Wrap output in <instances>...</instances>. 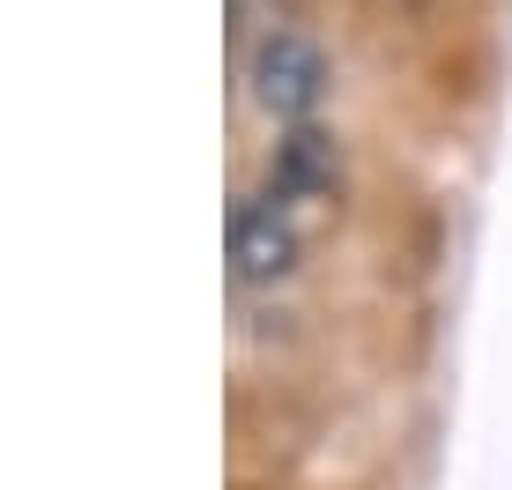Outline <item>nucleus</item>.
Wrapping results in <instances>:
<instances>
[{"mask_svg": "<svg viewBox=\"0 0 512 490\" xmlns=\"http://www.w3.org/2000/svg\"><path fill=\"white\" fill-rule=\"evenodd\" d=\"M297 268V223L275 194L268 201H245L231 216V275L238 283H282Z\"/></svg>", "mask_w": 512, "mask_h": 490, "instance_id": "obj_2", "label": "nucleus"}, {"mask_svg": "<svg viewBox=\"0 0 512 490\" xmlns=\"http://www.w3.org/2000/svg\"><path fill=\"white\" fill-rule=\"evenodd\" d=\"M253 97L268 104L275 119L320 112V97H327V60H320V45H305L297 30L260 38V45H253Z\"/></svg>", "mask_w": 512, "mask_h": 490, "instance_id": "obj_1", "label": "nucleus"}, {"mask_svg": "<svg viewBox=\"0 0 512 490\" xmlns=\"http://www.w3.org/2000/svg\"><path fill=\"white\" fill-rule=\"evenodd\" d=\"M275 194L282 201H320L334 194V142L320 127H290L275 142Z\"/></svg>", "mask_w": 512, "mask_h": 490, "instance_id": "obj_3", "label": "nucleus"}]
</instances>
